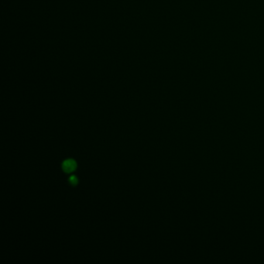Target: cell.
<instances>
[{"label": "cell", "mask_w": 264, "mask_h": 264, "mask_svg": "<svg viewBox=\"0 0 264 264\" xmlns=\"http://www.w3.org/2000/svg\"><path fill=\"white\" fill-rule=\"evenodd\" d=\"M62 167H63L64 171L67 172V173H71V172L74 171V170L76 169V162L73 160H67L63 163Z\"/></svg>", "instance_id": "6da1fadb"}, {"label": "cell", "mask_w": 264, "mask_h": 264, "mask_svg": "<svg viewBox=\"0 0 264 264\" xmlns=\"http://www.w3.org/2000/svg\"><path fill=\"white\" fill-rule=\"evenodd\" d=\"M69 181H70V183L72 184H73V185H76L77 184H78V178H77L75 176L71 177L69 179Z\"/></svg>", "instance_id": "7a4b0ae2"}]
</instances>
